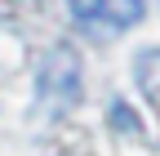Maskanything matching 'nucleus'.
<instances>
[{"instance_id": "1", "label": "nucleus", "mask_w": 160, "mask_h": 156, "mask_svg": "<svg viewBox=\"0 0 160 156\" xmlns=\"http://www.w3.org/2000/svg\"><path fill=\"white\" fill-rule=\"evenodd\" d=\"M36 98H40V107L49 116H62V112L76 107V98H80V54L71 45H58V49H49L40 58V67H36Z\"/></svg>"}, {"instance_id": "2", "label": "nucleus", "mask_w": 160, "mask_h": 156, "mask_svg": "<svg viewBox=\"0 0 160 156\" xmlns=\"http://www.w3.org/2000/svg\"><path fill=\"white\" fill-rule=\"evenodd\" d=\"M67 9L76 13V23H85L89 31L116 36L133 23H142L147 0H67Z\"/></svg>"}, {"instance_id": "3", "label": "nucleus", "mask_w": 160, "mask_h": 156, "mask_svg": "<svg viewBox=\"0 0 160 156\" xmlns=\"http://www.w3.org/2000/svg\"><path fill=\"white\" fill-rule=\"evenodd\" d=\"M133 85L147 98V107L160 116V49H142L133 63Z\"/></svg>"}]
</instances>
